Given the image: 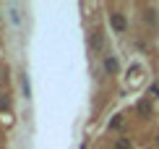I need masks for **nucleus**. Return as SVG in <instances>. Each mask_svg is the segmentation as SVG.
<instances>
[{"mask_svg":"<svg viewBox=\"0 0 159 149\" xmlns=\"http://www.w3.org/2000/svg\"><path fill=\"white\" fill-rule=\"evenodd\" d=\"M115 149H130V141H128V139H120V141L115 144Z\"/></svg>","mask_w":159,"mask_h":149,"instance_id":"nucleus-6","label":"nucleus"},{"mask_svg":"<svg viewBox=\"0 0 159 149\" xmlns=\"http://www.w3.org/2000/svg\"><path fill=\"white\" fill-rule=\"evenodd\" d=\"M138 113H141V115H149V113H151V105H149V102H141V105H138Z\"/></svg>","mask_w":159,"mask_h":149,"instance_id":"nucleus-4","label":"nucleus"},{"mask_svg":"<svg viewBox=\"0 0 159 149\" xmlns=\"http://www.w3.org/2000/svg\"><path fill=\"white\" fill-rule=\"evenodd\" d=\"M102 47H104L102 31H94V34H91V52H94V55H99V52H102Z\"/></svg>","mask_w":159,"mask_h":149,"instance_id":"nucleus-2","label":"nucleus"},{"mask_svg":"<svg viewBox=\"0 0 159 149\" xmlns=\"http://www.w3.org/2000/svg\"><path fill=\"white\" fill-rule=\"evenodd\" d=\"M110 24H112V29H115L117 34H125V29H128V24H125V16H123V13H110Z\"/></svg>","mask_w":159,"mask_h":149,"instance_id":"nucleus-1","label":"nucleus"},{"mask_svg":"<svg viewBox=\"0 0 159 149\" xmlns=\"http://www.w3.org/2000/svg\"><path fill=\"white\" fill-rule=\"evenodd\" d=\"M151 97H159V84H151V86H149V99H151Z\"/></svg>","mask_w":159,"mask_h":149,"instance_id":"nucleus-5","label":"nucleus"},{"mask_svg":"<svg viewBox=\"0 0 159 149\" xmlns=\"http://www.w3.org/2000/svg\"><path fill=\"white\" fill-rule=\"evenodd\" d=\"M104 71H110V73L117 71V58H115V55H107V58H104Z\"/></svg>","mask_w":159,"mask_h":149,"instance_id":"nucleus-3","label":"nucleus"}]
</instances>
